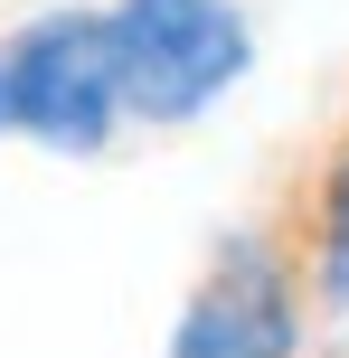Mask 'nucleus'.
Segmentation results:
<instances>
[{
  "label": "nucleus",
  "mask_w": 349,
  "mask_h": 358,
  "mask_svg": "<svg viewBox=\"0 0 349 358\" xmlns=\"http://www.w3.org/2000/svg\"><path fill=\"white\" fill-rule=\"evenodd\" d=\"M161 358H312V302H302V264L283 236L236 227L180 292Z\"/></svg>",
  "instance_id": "obj_3"
},
{
  "label": "nucleus",
  "mask_w": 349,
  "mask_h": 358,
  "mask_svg": "<svg viewBox=\"0 0 349 358\" xmlns=\"http://www.w3.org/2000/svg\"><path fill=\"white\" fill-rule=\"evenodd\" d=\"M293 264H302V302H312V321H331V340H349V123H340V142L321 151V170H312Z\"/></svg>",
  "instance_id": "obj_4"
},
{
  "label": "nucleus",
  "mask_w": 349,
  "mask_h": 358,
  "mask_svg": "<svg viewBox=\"0 0 349 358\" xmlns=\"http://www.w3.org/2000/svg\"><path fill=\"white\" fill-rule=\"evenodd\" d=\"M123 132V94H113V48L104 10L57 0L0 29V142H29L48 161H94Z\"/></svg>",
  "instance_id": "obj_2"
},
{
  "label": "nucleus",
  "mask_w": 349,
  "mask_h": 358,
  "mask_svg": "<svg viewBox=\"0 0 349 358\" xmlns=\"http://www.w3.org/2000/svg\"><path fill=\"white\" fill-rule=\"evenodd\" d=\"M104 48H113L123 123L180 132L245 85L255 19L236 0H104Z\"/></svg>",
  "instance_id": "obj_1"
}]
</instances>
